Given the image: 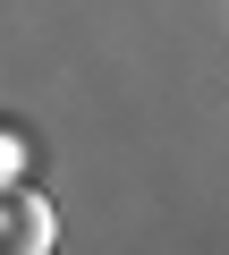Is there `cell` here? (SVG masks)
<instances>
[{
  "instance_id": "6da1fadb",
  "label": "cell",
  "mask_w": 229,
  "mask_h": 255,
  "mask_svg": "<svg viewBox=\"0 0 229 255\" xmlns=\"http://www.w3.org/2000/svg\"><path fill=\"white\" fill-rule=\"evenodd\" d=\"M51 238H60V213H51L43 196L9 187V204H0V247H9V255H43Z\"/></svg>"
}]
</instances>
